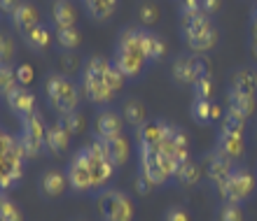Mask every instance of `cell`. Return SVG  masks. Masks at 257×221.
<instances>
[{
  "label": "cell",
  "mask_w": 257,
  "mask_h": 221,
  "mask_svg": "<svg viewBox=\"0 0 257 221\" xmlns=\"http://www.w3.org/2000/svg\"><path fill=\"white\" fill-rule=\"evenodd\" d=\"M52 19H54L56 28H70L77 21V12H75V7L68 0H54V5H52Z\"/></svg>",
  "instance_id": "cell-27"
},
{
  "label": "cell",
  "mask_w": 257,
  "mask_h": 221,
  "mask_svg": "<svg viewBox=\"0 0 257 221\" xmlns=\"http://www.w3.org/2000/svg\"><path fill=\"white\" fill-rule=\"evenodd\" d=\"M138 16H141L143 26H152V24H157V19H159V10H157V5H152V2H143V5L138 7Z\"/></svg>",
  "instance_id": "cell-39"
},
{
  "label": "cell",
  "mask_w": 257,
  "mask_h": 221,
  "mask_svg": "<svg viewBox=\"0 0 257 221\" xmlns=\"http://www.w3.org/2000/svg\"><path fill=\"white\" fill-rule=\"evenodd\" d=\"M10 138H12V135L3 133V128H0V154L5 152V147H7V142H10Z\"/></svg>",
  "instance_id": "cell-46"
},
{
  "label": "cell",
  "mask_w": 257,
  "mask_h": 221,
  "mask_svg": "<svg viewBox=\"0 0 257 221\" xmlns=\"http://www.w3.org/2000/svg\"><path fill=\"white\" fill-rule=\"evenodd\" d=\"M220 130L245 135V119H243V116H238V114L224 112V116H222V128H220Z\"/></svg>",
  "instance_id": "cell-35"
},
{
  "label": "cell",
  "mask_w": 257,
  "mask_h": 221,
  "mask_svg": "<svg viewBox=\"0 0 257 221\" xmlns=\"http://www.w3.org/2000/svg\"><path fill=\"white\" fill-rule=\"evenodd\" d=\"M255 108H257V98L252 94H241V91H231L229 88V94H227V112L248 119L255 112Z\"/></svg>",
  "instance_id": "cell-23"
},
{
  "label": "cell",
  "mask_w": 257,
  "mask_h": 221,
  "mask_svg": "<svg viewBox=\"0 0 257 221\" xmlns=\"http://www.w3.org/2000/svg\"><path fill=\"white\" fill-rule=\"evenodd\" d=\"M220 7H222V0H201V12L208 16H213Z\"/></svg>",
  "instance_id": "cell-44"
},
{
  "label": "cell",
  "mask_w": 257,
  "mask_h": 221,
  "mask_svg": "<svg viewBox=\"0 0 257 221\" xmlns=\"http://www.w3.org/2000/svg\"><path fill=\"white\" fill-rule=\"evenodd\" d=\"M159 152H162V154H166V156H171L176 163L187 161V158H190V138H187V133H185L180 126L169 124Z\"/></svg>",
  "instance_id": "cell-12"
},
{
  "label": "cell",
  "mask_w": 257,
  "mask_h": 221,
  "mask_svg": "<svg viewBox=\"0 0 257 221\" xmlns=\"http://www.w3.org/2000/svg\"><path fill=\"white\" fill-rule=\"evenodd\" d=\"M250 16H252V19H257V5H255V7H252V12H250Z\"/></svg>",
  "instance_id": "cell-49"
},
{
  "label": "cell",
  "mask_w": 257,
  "mask_h": 221,
  "mask_svg": "<svg viewBox=\"0 0 257 221\" xmlns=\"http://www.w3.org/2000/svg\"><path fill=\"white\" fill-rule=\"evenodd\" d=\"M180 30H183L185 44L194 52V54H206L217 44L220 33L213 26L208 14L201 10H192V12H180Z\"/></svg>",
  "instance_id": "cell-2"
},
{
  "label": "cell",
  "mask_w": 257,
  "mask_h": 221,
  "mask_svg": "<svg viewBox=\"0 0 257 221\" xmlns=\"http://www.w3.org/2000/svg\"><path fill=\"white\" fill-rule=\"evenodd\" d=\"M82 154H84L89 174H91V188H94V191H103V188L110 184V180H112V174H115L117 168L112 166V161L105 156V152H103L98 140H94L91 144H84V147H82Z\"/></svg>",
  "instance_id": "cell-8"
},
{
  "label": "cell",
  "mask_w": 257,
  "mask_h": 221,
  "mask_svg": "<svg viewBox=\"0 0 257 221\" xmlns=\"http://www.w3.org/2000/svg\"><path fill=\"white\" fill-rule=\"evenodd\" d=\"M124 74L103 56H91L82 68V94L94 105H108L124 86Z\"/></svg>",
  "instance_id": "cell-1"
},
{
  "label": "cell",
  "mask_w": 257,
  "mask_h": 221,
  "mask_svg": "<svg viewBox=\"0 0 257 221\" xmlns=\"http://www.w3.org/2000/svg\"><path fill=\"white\" fill-rule=\"evenodd\" d=\"M101 142L103 152H105V156H108L110 161H112V166L119 168L124 166V163L128 161V154H131V144H128V140L122 135H115V138H108V140H98Z\"/></svg>",
  "instance_id": "cell-20"
},
{
  "label": "cell",
  "mask_w": 257,
  "mask_h": 221,
  "mask_svg": "<svg viewBox=\"0 0 257 221\" xmlns=\"http://www.w3.org/2000/svg\"><path fill=\"white\" fill-rule=\"evenodd\" d=\"M12 24H14V28H17V33H19L21 38H26V35L40 24V14H38V10H35L33 5L21 2L19 10L12 14Z\"/></svg>",
  "instance_id": "cell-22"
},
{
  "label": "cell",
  "mask_w": 257,
  "mask_h": 221,
  "mask_svg": "<svg viewBox=\"0 0 257 221\" xmlns=\"http://www.w3.org/2000/svg\"><path fill=\"white\" fill-rule=\"evenodd\" d=\"M47 124L42 119V114L33 110L31 114L21 116V135L19 140L26 149L28 158H38L45 152V142H47Z\"/></svg>",
  "instance_id": "cell-10"
},
{
  "label": "cell",
  "mask_w": 257,
  "mask_h": 221,
  "mask_svg": "<svg viewBox=\"0 0 257 221\" xmlns=\"http://www.w3.org/2000/svg\"><path fill=\"white\" fill-rule=\"evenodd\" d=\"M0 219L3 221H24L21 210L17 208V202L12 198H7L5 191H0Z\"/></svg>",
  "instance_id": "cell-34"
},
{
  "label": "cell",
  "mask_w": 257,
  "mask_h": 221,
  "mask_svg": "<svg viewBox=\"0 0 257 221\" xmlns=\"http://www.w3.org/2000/svg\"><path fill=\"white\" fill-rule=\"evenodd\" d=\"M5 100L17 116H26V114H31L35 110V96L31 94V88H26V86L12 88V91L5 96Z\"/></svg>",
  "instance_id": "cell-21"
},
{
  "label": "cell",
  "mask_w": 257,
  "mask_h": 221,
  "mask_svg": "<svg viewBox=\"0 0 257 221\" xmlns=\"http://www.w3.org/2000/svg\"><path fill=\"white\" fill-rule=\"evenodd\" d=\"M248 52H250V56L257 60V38H250V42H248Z\"/></svg>",
  "instance_id": "cell-47"
},
{
  "label": "cell",
  "mask_w": 257,
  "mask_h": 221,
  "mask_svg": "<svg viewBox=\"0 0 257 221\" xmlns=\"http://www.w3.org/2000/svg\"><path fill=\"white\" fill-rule=\"evenodd\" d=\"M201 172H203V168L199 166V163H194L192 158H187V161H183L180 166H178L173 180L180 182L183 186H194L196 182L201 180Z\"/></svg>",
  "instance_id": "cell-28"
},
{
  "label": "cell",
  "mask_w": 257,
  "mask_h": 221,
  "mask_svg": "<svg viewBox=\"0 0 257 221\" xmlns=\"http://www.w3.org/2000/svg\"><path fill=\"white\" fill-rule=\"evenodd\" d=\"M112 63L124 74V80H136V77L143 74V70H145L150 60L145 58L141 42H138V28H124L119 33Z\"/></svg>",
  "instance_id": "cell-3"
},
{
  "label": "cell",
  "mask_w": 257,
  "mask_h": 221,
  "mask_svg": "<svg viewBox=\"0 0 257 221\" xmlns=\"http://www.w3.org/2000/svg\"><path fill=\"white\" fill-rule=\"evenodd\" d=\"M26 40V44L31 49H35V52H42V49L49 47V40H52V35H49V28L45 26V24H38V26L31 30V33L24 38Z\"/></svg>",
  "instance_id": "cell-31"
},
{
  "label": "cell",
  "mask_w": 257,
  "mask_h": 221,
  "mask_svg": "<svg viewBox=\"0 0 257 221\" xmlns=\"http://www.w3.org/2000/svg\"><path fill=\"white\" fill-rule=\"evenodd\" d=\"M70 138L73 135L68 133L66 128L56 121L54 126L47 128V142H45V152H49L52 156H63L66 154L68 144H70Z\"/></svg>",
  "instance_id": "cell-24"
},
{
  "label": "cell",
  "mask_w": 257,
  "mask_h": 221,
  "mask_svg": "<svg viewBox=\"0 0 257 221\" xmlns=\"http://www.w3.org/2000/svg\"><path fill=\"white\" fill-rule=\"evenodd\" d=\"M68 186L70 191L75 194H94V188H91V174H89V168H87V161H84V154H82V149H77L68 163Z\"/></svg>",
  "instance_id": "cell-13"
},
{
  "label": "cell",
  "mask_w": 257,
  "mask_h": 221,
  "mask_svg": "<svg viewBox=\"0 0 257 221\" xmlns=\"http://www.w3.org/2000/svg\"><path fill=\"white\" fill-rule=\"evenodd\" d=\"M59 124H61L63 128H66L70 135H80L82 130H84V126H87V119H84V114L82 112H70V114H63V116H59Z\"/></svg>",
  "instance_id": "cell-33"
},
{
  "label": "cell",
  "mask_w": 257,
  "mask_h": 221,
  "mask_svg": "<svg viewBox=\"0 0 257 221\" xmlns=\"http://www.w3.org/2000/svg\"><path fill=\"white\" fill-rule=\"evenodd\" d=\"M14 74H17V82H19V86H28L31 82H33V68L28 66V63H19L17 66V70H14Z\"/></svg>",
  "instance_id": "cell-40"
},
{
  "label": "cell",
  "mask_w": 257,
  "mask_h": 221,
  "mask_svg": "<svg viewBox=\"0 0 257 221\" xmlns=\"http://www.w3.org/2000/svg\"><path fill=\"white\" fill-rule=\"evenodd\" d=\"M40 196L45 200H52V198H59V196L66 191L68 186V174L63 170H56V168H49L40 174Z\"/></svg>",
  "instance_id": "cell-16"
},
{
  "label": "cell",
  "mask_w": 257,
  "mask_h": 221,
  "mask_svg": "<svg viewBox=\"0 0 257 221\" xmlns=\"http://www.w3.org/2000/svg\"><path fill=\"white\" fill-rule=\"evenodd\" d=\"M164 221H192V219H190V214H187V210H185V208H178V205H173V208L166 210Z\"/></svg>",
  "instance_id": "cell-42"
},
{
  "label": "cell",
  "mask_w": 257,
  "mask_h": 221,
  "mask_svg": "<svg viewBox=\"0 0 257 221\" xmlns=\"http://www.w3.org/2000/svg\"><path fill=\"white\" fill-rule=\"evenodd\" d=\"M98 214L103 221H134V200L119 188H103L98 191Z\"/></svg>",
  "instance_id": "cell-7"
},
{
  "label": "cell",
  "mask_w": 257,
  "mask_h": 221,
  "mask_svg": "<svg viewBox=\"0 0 257 221\" xmlns=\"http://www.w3.org/2000/svg\"><path fill=\"white\" fill-rule=\"evenodd\" d=\"M166 128L169 124L166 121H145L141 128H136V138H138V147L145 149H159L162 147V140L166 135Z\"/></svg>",
  "instance_id": "cell-18"
},
{
  "label": "cell",
  "mask_w": 257,
  "mask_h": 221,
  "mask_svg": "<svg viewBox=\"0 0 257 221\" xmlns=\"http://www.w3.org/2000/svg\"><path fill=\"white\" fill-rule=\"evenodd\" d=\"M138 42H141V49L148 60H159L166 52V44L159 35H155L152 30H145V28H138Z\"/></svg>",
  "instance_id": "cell-25"
},
{
  "label": "cell",
  "mask_w": 257,
  "mask_h": 221,
  "mask_svg": "<svg viewBox=\"0 0 257 221\" xmlns=\"http://www.w3.org/2000/svg\"><path fill=\"white\" fill-rule=\"evenodd\" d=\"M152 188H155V184H152L150 180H145L143 174H138V180H136V191H138L141 196H150L152 194Z\"/></svg>",
  "instance_id": "cell-43"
},
{
  "label": "cell",
  "mask_w": 257,
  "mask_h": 221,
  "mask_svg": "<svg viewBox=\"0 0 257 221\" xmlns=\"http://www.w3.org/2000/svg\"><path fill=\"white\" fill-rule=\"evenodd\" d=\"M19 86V82H17V74L10 66H0V96L5 98L12 88Z\"/></svg>",
  "instance_id": "cell-36"
},
{
  "label": "cell",
  "mask_w": 257,
  "mask_h": 221,
  "mask_svg": "<svg viewBox=\"0 0 257 221\" xmlns=\"http://www.w3.org/2000/svg\"><path fill=\"white\" fill-rule=\"evenodd\" d=\"M115 7H117V0H87L89 14H91L94 19H98V21L110 19L112 12H115Z\"/></svg>",
  "instance_id": "cell-32"
},
{
  "label": "cell",
  "mask_w": 257,
  "mask_h": 221,
  "mask_svg": "<svg viewBox=\"0 0 257 221\" xmlns=\"http://www.w3.org/2000/svg\"><path fill=\"white\" fill-rule=\"evenodd\" d=\"M45 91H47V102L59 116L70 114L80 108V91L73 82L63 77V74H49L45 82Z\"/></svg>",
  "instance_id": "cell-5"
},
{
  "label": "cell",
  "mask_w": 257,
  "mask_h": 221,
  "mask_svg": "<svg viewBox=\"0 0 257 221\" xmlns=\"http://www.w3.org/2000/svg\"><path fill=\"white\" fill-rule=\"evenodd\" d=\"M229 88L231 91H241V94H257V70L250 68H241L234 70L229 77Z\"/></svg>",
  "instance_id": "cell-26"
},
{
  "label": "cell",
  "mask_w": 257,
  "mask_h": 221,
  "mask_svg": "<svg viewBox=\"0 0 257 221\" xmlns=\"http://www.w3.org/2000/svg\"><path fill=\"white\" fill-rule=\"evenodd\" d=\"M203 172L210 180V184L215 188H220L224 182L229 180V174L234 172V161H229L227 156H222L220 152H210V154L203 156Z\"/></svg>",
  "instance_id": "cell-14"
},
{
  "label": "cell",
  "mask_w": 257,
  "mask_h": 221,
  "mask_svg": "<svg viewBox=\"0 0 257 221\" xmlns=\"http://www.w3.org/2000/svg\"><path fill=\"white\" fill-rule=\"evenodd\" d=\"M215 152H220L222 156H227L229 161H241L245 154V135L238 133H227V130H220L215 140Z\"/></svg>",
  "instance_id": "cell-17"
},
{
  "label": "cell",
  "mask_w": 257,
  "mask_h": 221,
  "mask_svg": "<svg viewBox=\"0 0 257 221\" xmlns=\"http://www.w3.org/2000/svg\"><path fill=\"white\" fill-rule=\"evenodd\" d=\"M257 186V177L248 170V168H234V172L229 174V180L217 188L220 200L222 202H234V205H243Z\"/></svg>",
  "instance_id": "cell-9"
},
{
  "label": "cell",
  "mask_w": 257,
  "mask_h": 221,
  "mask_svg": "<svg viewBox=\"0 0 257 221\" xmlns=\"http://www.w3.org/2000/svg\"><path fill=\"white\" fill-rule=\"evenodd\" d=\"M0 221H3V219H0Z\"/></svg>",
  "instance_id": "cell-50"
},
{
  "label": "cell",
  "mask_w": 257,
  "mask_h": 221,
  "mask_svg": "<svg viewBox=\"0 0 257 221\" xmlns=\"http://www.w3.org/2000/svg\"><path fill=\"white\" fill-rule=\"evenodd\" d=\"M124 116L112 110H101L94 119V138L96 140H108L115 135H122Z\"/></svg>",
  "instance_id": "cell-15"
},
{
  "label": "cell",
  "mask_w": 257,
  "mask_h": 221,
  "mask_svg": "<svg viewBox=\"0 0 257 221\" xmlns=\"http://www.w3.org/2000/svg\"><path fill=\"white\" fill-rule=\"evenodd\" d=\"M19 5H21V0H0V12H5L12 16V14L19 10Z\"/></svg>",
  "instance_id": "cell-45"
},
{
  "label": "cell",
  "mask_w": 257,
  "mask_h": 221,
  "mask_svg": "<svg viewBox=\"0 0 257 221\" xmlns=\"http://www.w3.org/2000/svg\"><path fill=\"white\" fill-rule=\"evenodd\" d=\"M217 221H243V210L234 202H222L217 210Z\"/></svg>",
  "instance_id": "cell-37"
},
{
  "label": "cell",
  "mask_w": 257,
  "mask_h": 221,
  "mask_svg": "<svg viewBox=\"0 0 257 221\" xmlns=\"http://www.w3.org/2000/svg\"><path fill=\"white\" fill-rule=\"evenodd\" d=\"M190 112H192V119L196 124H201V126H210L215 121H222V116H224L222 108L217 102H213L210 98H194Z\"/></svg>",
  "instance_id": "cell-19"
},
{
  "label": "cell",
  "mask_w": 257,
  "mask_h": 221,
  "mask_svg": "<svg viewBox=\"0 0 257 221\" xmlns=\"http://www.w3.org/2000/svg\"><path fill=\"white\" fill-rule=\"evenodd\" d=\"M28 154L19 138H10L5 152L0 154V191H10L24 177V163Z\"/></svg>",
  "instance_id": "cell-6"
},
{
  "label": "cell",
  "mask_w": 257,
  "mask_h": 221,
  "mask_svg": "<svg viewBox=\"0 0 257 221\" xmlns=\"http://www.w3.org/2000/svg\"><path fill=\"white\" fill-rule=\"evenodd\" d=\"M210 91H213L210 77H201V80L194 84V98H210Z\"/></svg>",
  "instance_id": "cell-41"
},
{
  "label": "cell",
  "mask_w": 257,
  "mask_h": 221,
  "mask_svg": "<svg viewBox=\"0 0 257 221\" xmlns=\"http://www.w3.org/2000/svg\"><path fill=\"white\" fill-rule=\"evenodd\" d=\"M82 35L75 26L70 28H56V44L63 49V52H73V49L80 47Z\"/></svg>",
  "instance_id": "cell-30"
},
{
  "label": "cell",
  "mask_w": 257,
  "mask_h": 221,
  "mask_svg": "<svg viewBox=\"0 0 257 221\" xmlns=\"http://www.w3.org/2000/svg\"><path fill=\"white\" fill-rule=\"evenodd\" d=\"M138 163H141V174L145 180H150L155 186H164L173 180L178 166L171 156L162 154L159 149H145L138 147Z\"/></svg>",
  "instance_id": "cell-4"
},
{
  "label": "cell",
  "mask_w": 257,
  "mask_h": 221,
  "mask_svg": "<svg viewBox=\"0 0 257 221\" xmlns=\"http://www.w3.org/2000/svg\"><path fill=\"white\" fill-rule=\"evenodd\" d=\"M171 74L178 84L185 86H194L201 77H208V60L199 54H190V56H178L173 60Z\"/></svg>",
  "instance_id": "cell-11"
},
{
  "label": "cell",
  "mask_w": 257,
  "mask_h": 221,
  "mask_svg": "<svg viewBox=\"0 0 257 221\" xmlns=\"http://www.w3.org/2000/svg\"><path fill=\"white\" fill-rule=\"evenodd\" d=\"M14 52L17 47H14L12 38L7 33H0V66H10L14 60Z\"/></svg>",
  "instance_id": "cell-38"
},
{
  "label": "cell",
  "mask_w": 257,
  "mask_h": 221,
  "mask_svg": "<svg viewBox=\"0 0 257 221\" xmlns=\"http://www.w3.org/2000/svg\"><path fill=\"white\" fill-rule=\"evenodd\" d=\"M250 38H257V19L250 21Z\"/></svg>",
  "instance_id": "cell-48"
},
{
  "label": "cell",
  "mask_w": 257,
  "mask_h": 221,
  "mask_svg": "<svg viewBox=\"0 0 257 221\" xmlns=\"http://www.w3.org/2000/svg\"><path fill=\"white\" fill-rule=\"evenodd\" d=\"M122 116L124 121H126L128 126L134 128H141L145 121H148V110H145V105H143L141 100H126L124 102V110H122Z\"/></svg>",
  "instance_id": "cell-29"
}]
</instances>
